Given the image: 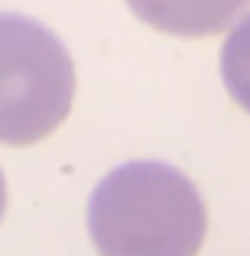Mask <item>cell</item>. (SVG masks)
Returning <instances> with one entry per match:
<instances>
[{"instance_id":"obj_1","label":"cell","mask_w":250,"mask_h":256,"mask_svg":"<svg viewBox=\"0 0 250 256\" xmlns=\"http://www.w3.org/2000/svg\"><path fill=\"white\" fill-rule=\"evenodd\" d=\"M205 204L166 162H127L107 172L88 201V234L101 256H195Z\"/></svg>"},{"instance_id":"obj_3","label":"cell","mask_w":250,"mask_h":256,"mask_svg":"<svg viewBox=\"0 0 250 256\" xmlns=\"http://www.w3.org/2000/svg\"><path fill=\"white\" fill-rule=\"evenodd\" d=\"M247 4L250 0H127V6L153 30L185 39L227 30Z\"/></svg>"},{"instance_id":"obj_2","label":"cell","mask_w":250,"mask_h":256,"mask_svg":"<svg viewBox=\"0 0 250 256\" xmlns=\"http://www.w3.org/2000/svg\"><path fill=\"white\" fill-rule=\"evenodd\" d=\"M75 65L52 30L20 13H0V143L30 146L72 110Z\"/></svg>"},{"instance_id":"obj_5","label":"cell","mask_w":250,"mask_h":256,"mask_svg":"<svg viewBox=\"0 0 250 256\" xmlns=\"http://www.w3.org/2000/svg\"><path fill=\"white\" fill-rule=\"evenodd\" d=\"M4 208H7V182H4V172H0V218H4Z\"/></svg>"},{"instance_id":"obj_4","label":"cell","mask_w":250,"mask_h":256,"mask_svg":"<svg viewBox=\"0 0 250 256\" xmlns=\"http://www.w3.org/2000/svg\"><path fill=\"white\" fill-rule=\"evenodd\" d=\"M221 78L227 94L250 114V13L231 26L221 46Z\"/></svg>"}]
</instances>
